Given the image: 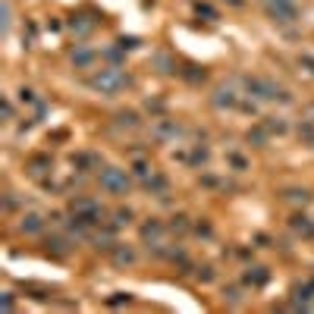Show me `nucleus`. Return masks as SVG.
Masks as SVG:
<instances>
[{
	"label": "nucleus",
	"instance_id": "1",
	"mask_svg": "<svg viewBox=\"0 0 314 314\" xmlns=\"http://www.w3.org/2000/svg\"><path fill=\"white\" fill-rule=\"evenodd\" d=\"M88 85L95 91H101V95L113 98V95H120L123 88H129V75H126L123 70H116V66H107V70H101V72L91 75Z\"/></svg>",
	"mask_w": 314,
	"mask_h": 314
},
{
	"label": "nucleus",
	"instance_id": "2",
	"mask_svg": "<svg viewBox=\"0 0 314 314\" xmlns=\"http://www.w3.org/2000/svg\"><path fill=\"white\" fill-rule=\"evenodd\" d=\"M245 88H248V95H254L258 101H289V91L279 88L274 79H264V75H248V79H245Z\"/></svg>",
	"mask_w": 314,
	"mask_h": 314
},
{
	"label": "nucleus",
	"instance_id": "3",
	"mask_svg": "<svg viewBox=\"0 0 314 314\" xmlns=\"http://www.w3.org/2000/svg\"><path fill=\"white\" fill-rule=\"evenodd\" d=\"M70 210H72V223L82 226V230L85 226H98L101 217H104V208H101L95 198H75L70 205Z\"/></svg>",
	"mask_w": 314,
	"mask_h": 314
},
{
	"label": "nucleus",
	"instance_id": "4",
	"mask_svg": "<svg viewBox=\"0 0 314 314\" xmlns=\"http://www.w3.org/2000/svg\"><path fill=\"white\" fill-rule=\"evenodd\" d=\"M98 182H101V189L110 192V195H126L129 192V176H126V170H116V167H104L98 173Z\"/></svg>",
	"mask_w": 314,
	"mask_h": 314
},
{
	"label": "nucleus",
	"instance_id": "5",
	"mask_svg": "<svg viewBox=\"0 0 314 314\" xmlns=\"http://www.w3.org/2000/svg\"><path fill=\"white\" fill-rule=\"evenodd\" d=\"M242 104V95H236V91L230 88V85H220V88L214 91V107H239Z\"/></svg>",
	"mask_w": 314,
	"mask_h": 314
},
{
	"label": "nucleus",
	"instance_id": "6",
	"mask_svg": "<svg viewBox=\"0 0 314 314\" xmlns=\"http://www.w3.org/2000/svg\"><path fill=\"white\" fill-rule=\"evenodd\" d=\"M72 63L79 66V70H88V66L95 63V54H91L88 47H79V50H72Z\"/></svg>",
	"mask_w": 314,
	"mask_h": 314
},
{
	"label": "nucleus",
	"instance_id": "7",
	"mask_svg": "<svg viewBox=\"0 0 314 314\" xmlns=\"http://www.w3.org/2000/svg\"><path fill=\"white\" fill-rule=\"evenodd\" d=\"M22 233H38L41 230V217L38 214H29V217H22Z\"/></svg>",
	"mask_w": 314,
	"mask_h": 314
},
{
	"label": "nucleus",
	"instance_id": "8",
	"mask_svg": "<svg viewBox=\"0 0 314 314\" xmlns=\"http://www.w3.org/2000/svg\"><path fill=\"white\" fill-rule=\"evenodd\" d=\"M292 226L299 233H305V236H314V226L308 223V217H292Z\"/></svg>",
	"mask_w": 314,
	"mask_h": 314
},
{
	"label": "nucleus",
	"instance_id": "9",
	"mask_svg": "<svg viewBox=\"0 0 314 314\" xmlns=\"http://www.w3.org/2000/svg\"><path fill=\"white\" fill-rule=\"evenodd\" d=\"M157 135H160V139H173V135H179V126L164 123V126H157Z\"/></svg>",
	"mask_w": 314,
	"mask_h": 314
},
{
	"label": "nucleus",
	"instance_id": "10",
	"mask_svg": "<svg viewBox=\"0 0 314 314\" xmlns=\"http://www.w3.org/2000/svg\"><path fill=\"white\" fill-rule=\"evenodd\" d=\"M160 233H164V226H160V223H148L145 230H141L145 239H160Z\"/></svg>",
	"mask_w": 314,
	"mask_h": 314
},
{
	"label": "nucleus",
	"instance_id": "11",
	"mask_svg": "<svg viewBox=\"0 0 314 314\" xmlns=\"http://www.w3.org/2000/svg\"><path fill=\"white\" fill-rule=\"evenodd\" d=\"M267 279V270L264 267H254V274H248V283H254V286H261Z\"/></svg>",
	"mask_w": 314,
	"mask_h": 314
},
{
	"label": "nucleus",
	"instance_id": "12",
	"mask_svg": "<svg viewBox=\"0 0 314 314\" xmlns=\"http://www.w3.org/2000/svg\"><path fill=\"white\" fill-rule=\"evenodd\" d=\"M299 135H305V139L314 145V126H311V123H302V126H299Z\"/></svg>",
	"mask_w": 314,
	"mask_h": 314
},
{
	"label": "nucleus",
	"instance_id": "13",
	"mask_svg": "<svg viewBox=\"0 0 314 314\" xmlns=\"http://www.w3.org/2000/svg\"><path fill=\"white\" fill-rule=\"evenodd\" d=\"M116 261H120V264H129V261H132V251H129V248H116Z\"/></svg>",
	"mask_w": 314,
	"mask_h": 314
},
{
	"label": "nucleus",
	"instance_id": "14",
	"mask_svg": "<svg viewBox=\"0 0 314 314\" xmlns=\"http://www.w3.org/2000/svg\"><path fill=\"white\" fill-rule=\"evenodd\" d=\"M299 66H308V72H314V57L302 54V57H299Z\"/></svg>",
	"mask_w": 314,
	"mask_h": 314
},
{
	"label": "nucleus",
	"instance_id": "15",
	"mask_svg": "<svg viewBox=\"0 0 314 314\" xmlns=\"http://www.w3.org/2000/svg\"><path fill=\"white\" fill-rule=\"evenodd\" d=\"M132 220V210H116V223H129Z\"/></svg>",
	"mask_w": 314,
	"mask_h": 314
},
{
	"label": "nucleus",
	"instance_id": "16",
	"mask_svg": "<svg viewBox=\"0 0 314 314\" xmlns=\"http://www.w3.org/2000/svg\"><path fill=\"white\" fill-rule=\"evenodd\" d=\"M226 3H230V6H242L245 0H226Z\"/></svg>",
	"mask_w": 314,
	"mask_h": 314
}]
</instances>
